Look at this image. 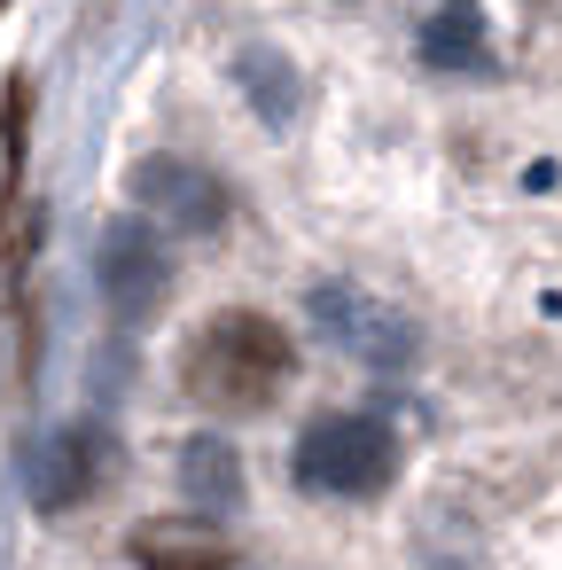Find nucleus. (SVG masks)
Instances as JSON below:
<instances>
[{"mask_svg":"<svg viewBox=\"0 0 562 570\" xmlns=\"http://www.w3.org/2000/svg\"><path fill=\"white\" fill-rule=\"evenodd\" d=\"M422 63L430 71H484L492 48H484V9L476 0H445V9L422 24Z\"/></svg>","mask_w":562,"mask_h":570,"instance_id":"8","label":"nucleus"},{"mask_svg":"<svg viewBox=\"0 0 562 570\" xmlns=\"http://www.w3.org/2000/svg\"><path fill=\"white\" fill-rule=\"evenodd\" d=\"M180 375H188V391H196L204 406H243V414H258V406H274V391L297 375V344H289L282 321L227 305V313H211V321L196 328Z\"/></svg>","mask_w":562,"mask_h":570,"instance_id":"1","label":"nucleus"},{"mask_svg":"<svg viewBox=\"0 0 562 570\" xmlns=\"http://www.w3.org/2000/svg\"><path fill=\"white\" fill-rule=\"evenodd\" d=\"M235 79L258 95V110H266V126H289V63L274 56V48H250L243 63H235Z\"/></svg>","mask_w":562,"mask_h":570,"instance_id":"9","label":"nucleus"},{"mask_svg":"<svg viewBox=\"0 0 562 570\" xmlns=\"http://www.w3.org/2000/svg\"><path fill=\"white\" fill-rule=\"evenodd\" d=\"M165 243H157V227L134 212V219H110L102 227V297L118 305V321H141V313H157V297H165Z\"/></svg>","mask_w":562,"mask_h":570,"instance_id":"5","label":"nucleus"},{"mask_svg":"<svg viewBox=\"0 0 562 570\" xmlns=\"http://www.w3.org/2000/svg\"><path fill=\"white\" fill-rule=\"evenodd\" d=\"M95 469H102V453H95V430H63V438H48L40 453H32V469H24V484H32V508H71V500H87L95 492Z\"/></svg>","mask_w":562,"mask_h":570,"instance_id":"6","label":"nucleus"},{"mask_svg":"<svg viewBox=\"0 0 562 570\" xmlns=\"http://www.w3.org/2000/svg\"><path fill=\"white\" fill-rule=\"evenodd\" d=\"M126 188H134V204H149V212L172 219L180 235H211V227L227 219V204H235V196H227L204 165H188V157H141Z\"/></svg>","mask_w":562,"mask_h":570,"instance_id":"4","label":"nucleus"},{"mask_svg":"<svg viewBox=\"0 0 562 570\" xmlns=\"http://www.w3.org/2000/svg\"><path fill=\"white\" fill-rule=\"evenodd\" d=\"M134 554H141V562H211V570H219V562H235V547H227V539H196V531H141V539H134Z\"/></svg>","mask_w":562,"mask_h":570,"instance_id":"10","label":"nucleus"},{"mask_svg":"<svg viewBox=\"0 0 562 570\" xmlns=\"http://www.w3.org/2000/svg\"><path fill=\"white\" fill-rule=\"evenodd\" d=\"M289 476L305 492H328V500H375L398 476V438L375 414H321V422H305Z\"/></svg>","mask_w":562,"mask_h":570,"instance_id":"2","label":"nucleus"},{"mask_svg":"<svg viewBox=\"0 0 562 570\" xmlns=\"http://www.w3.org/2000/svg\"><path fill=\"white\" fill-rule=\"evenodd\" d=\"M305 313H313V328H328L336 352H352V360H367V367H414V352H422L414 321H406L398 305L352 289V282H321V289L305 297Z\"/></svg>","mask_w":562,"mask_h":570,"instance_id":"3","label":"nucleus"},{"mask_svg":"<svg viewBox=\"0 0 562 570\" xmlns=\"http://www.w3.org/2000/svg\"><path fill=\"white\" fill-rule=\"evenodd\" d=\"M180 500H196L204 515L243 508V453L227 438H188L180 445Z\"/></svg>","mask_w":562,"mask_h":570,"instance_id":"7","label":"nucleus"},{"mask_svg":"<svg viewBox=\"0 0 562 570\" xmlns=\"http://www.w3.org/2000/svg\"><path fill=\"white\" fill-rule=\"evenodd\" d=\"M0 9H9V0H0Z\"/></svg>","mask_w":562,"mask_h":570,"instance_id":"11","label":"nucleus"}]
</instances>
